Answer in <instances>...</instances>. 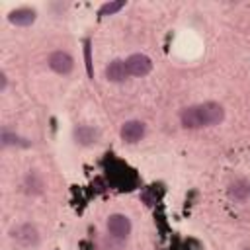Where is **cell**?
Here are the masks:
<instances>
[{
	"instance_id": "2",
	"label": "cell",
	"mask_w": 250,
	"mask_h": 250,
	"mask_svg": "<svg viewBox=\"0 0 250 250\" xmlns=\"http://www.w3.org/2000/svg\"><path fill=\"white\" fill-rule=\"evenodd\" d=\"M125 66H127V72H129L131 76H145V74L150 72L152 62H150V59H148L146 55L135 53V55H131V57L125 61Z\"/></svg>"
},
{
	"instance_id": "8",
	"label": "cell",
	"mask_w": 250,
	"mask_h": 250,
	"mask_svg": "<svg viewBox=\"0 0 250 250\" xmlns=\"http://www.w3.org/2000/svg\"><path fill=\"white\" fill-rule=\"evenodd\" d=\"M8 20L16 25H31L35 21V10L31 8H18L14 12H10Z\"/></svg>"
},
{
	"instance_id": "3",
	"label": "cell",
	"mask_w": 250,
	"mask_h": 250,
	"mask_svg": "<svg viewBox=\"0 0 250 250\" xmlns=\"http://www.w3.org/2000/svg\"><path fill=\"white\" fill-rule=\"evenodd\" d=\"M47 62H49L51 70H55L57 74H68V72L72 70V66H74L72 57H70L68 53H64V51H55V53H51Z\"/></svg>"
},
{
	"instance_id": "6",
	"label": "cell",
	"mask_w": 250,
	"mask_h": 250,
	"mask_svg": "<svg viewBox=\"0 0 250 250\" xmlns=\"http://www.w3.org/2000/svg\"><path fill=\"white\" fill-rule=\"evenodd\" d=\"M143 137H145V123L135 121V119L123 123V127H121V139L125 143H137Z\"/></svg>"
},
{
	"instance_id": "11",
	"label": "cell",
	"mask_w": 250,
	"mask_h": 250,
	"mask_svg": "<svg viewBox=\"0 0 250 250\" xmlns=\"http://www.w3.org/2000/svg\"><path fill=\"white\" fill-rule=\"evenodd\" d=\"M230 193L234 195V197H238V199H242L246 193H248V186H244L242 182H234L232 186H230Z\"/></svg>"
},
{
	"instance_id": "13",
	"label": "cell",
	"mask_w": 250,
	"mask_h": 250,
	"mask_svg": "<svg viewBox=\"0 0 250 250\" xmlns=\"http://www.w3.org/2000/svg\"><path fill=\"white\" fill-rule=\"evenodd\" d=\"M248 250H250V248H248Z\"/></svg>"
},
{
	"instance_id": "7",
	"label": "cell",
	"mask_w": 250,
	"mask_h": 250,
	"mask_svg": "<svg viewBox=\"0 0 250 250\" xmlns=\"http://www.w3.org/2000/svg\"><path fill=\"white\" fill-rule=\"evenodd\" d=\"M129 76L127 72V66H125V61H111L107 66H105V78L111 80V82H123L125 78Z\"/></svg>"
},
{
	"instance_id": "12",
	"label": "cell",
	"mask_w": 250,
	"mask_h": 250,
	"mask_svg": "<svg viewBox=\"0 0 250 250\" xmlns=\"http://www.w3.org/2000/svg\"><path fill=\"white\" fill-rule=\"evenodd\" d=\"M248 193H250V186H248Z\"/></svg>"
},
{
	"instance_id": "10",
	"label": "cell",
	"mask_w": 250,
	"mask_h": 250,
	"mask_svg": "<svg viewBox=\"0 0 250 250\" xmlns=\"http://www.w3.org/2000/svg\"><path fill=\"white\" fill-rule=\"evenodd\" d=\"M125 6V2H111V4H104L102 10H100V16H107V14H115L117 10H121Z\"/></svg>"
},
{
	"instance_id": "1",
	"label": "cell",
	"mask_w": 250,
	"mask_h": 250,
	"mask_svg": "<svg viewBox=\"0 0 250 250\" xmlns=\"http://www.w3.org/2000/svg\"><path fill=\"white\" fill-rule=\"evenodd\" d=\"M182 125L188 129H199V127H209V125H219L225 119V109L217 102H205L199 105H189L182 109L180 113Z\"/></svg>"
},
{
	"instance_id": "9",
	"label": "cell",
	"mask_w": 250,
	"mask_h": 250,
	"mask_svg": "<svg viewBox=\"0 0 250 250\" xmlns=\"http://www.w3.org/2000/svg\"><path fill=\"white\" fill-rule=\"evenodd\" d=\"M74 139H76V143H80V145H90V143H96L98 131H94L92 127L82 125V127H78V129L74 131Z\"/></svg>"
},
{
	"instance_id": "5",
	"label": "cell",
	"mask_w": 250,
	"mask_h": 250,
	"mask_svg": "<svg viewBox=\"0 0 250 250\" xmlns=\"http://www.w3.org/2000/svg\"><path fill=\"white\" fill-rule=\"evenodd\" d=\"M12 238L18 244H21V246H33V244H37L39 234H37L35 227H31V225H20L18 229L12 230Z\"/></svg>"
},
{
	"instance_id": "4",
	"label": "cell",
	"mask_w": 250,
	"mask_h": 250,
	"mask_svg": "<svg viewBox=\"0 0 250 250\" xmlns=\"http://www.w3.org/2000/svg\"><path fill=\"white\" fill-rule=\"evenodd\" d=\"M107 230H109V234L115 236V238H125V236L131 232V223H129V219H127L125 215L115 213V215H111V217L107 219Z\"/></svg>"
}]
</instances>
